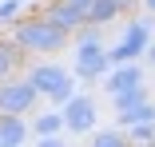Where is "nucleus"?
<instances>
[{"mask_svg": "<svg viewBox=\"0 0 155 147\" xmlns=\"http://www.w3.org/2000/svg\"><path fill=\"white\" fill-rule=\"evenodd\" d=\"M8 36L24 48V56H56V52H64L68 40H72L64 28H56V24L44 20L40 12H32V16H16Z\"/></svg>", "mask_w": 155, "mask_h": 147, "instance_id": "nucleus-1", "label": "nucleus"}, {"mask_svg": "<svg viewBox=\"0 0 155 147\" xmlns=\"http://www.w3.org/2000/svg\"><path fill=\"white\" fill-rule=\"evenodd\" d=\"M28 83H32L44 100H52V107H64L76 96V72L72 68H60V64H36V68H28Z\"/></svg>", "mask_w": 155, "mask_h": 147, "instance_id": "nucleus-2", "label": "nucleus"}, {"mask_svg": "<svg viewBox=\"0 0 155 147\" xmlns=\"http://www.w3.org/2000/svg\"><path fill=\"white\" fill-rule=\"evenodd\" d=\"M111 107H115V119H119L123 127L143 123V119H155V103H151V96H147V83L127 87V92H115V96H111Z\"/></svg>", "mask_w": 155, "mask_h": 147, "instance_id": "nucleus-3", "label": "nucleus"}, {"mask_svg": "<svg viewBox=\"0 0 155 147\" xmlns=\"http://www.w3.org/2000/svg\"><path fill=\"white\" fill-rule=\"evenodd\" d=\"M36 103H40V92L28 83V76L0 80V115H28Z\"/></svg>", "mask_w": 155, "mask_h": 147, "instance_id": "nucleus-4", "label": "nucleus"}, {"mask_svg": "<svg viewBox=\"0 0 155 147\" xmlns=\"http://www.w3.org/2000/svg\"><path fill=\"white\" fill-rule=\"evenodd\" d=\"M151 20L143 16V20H131L127 28H123V36H119V44L115 48H107L111 52V64H123V60H139V56H147V48H151Z\"/></svg>", "mask_w": 155, "mask_h": 147, "instance_id": "nucleus-5", "label": "nucleus"}, {"mask_svg": "<svg viewBox=\"0 0 155 147\" xmlns=\"http://www.w3.org/2000/svg\"><path fill=\"white\" fill-rule=\"evenodd\" d=\"M72 72H76V80H104L107 72H111V52L104 48V44H80L76 48V60H72Z\"/></svg>", "mask_w": 155, "mask_h": 147, "instance_id": "nucleus-6", "label": "nucleus"}, {"mask_svg": "<svg viewBox=\"0 0 155 147\" xmlns=\"http://www.w3.org/2000/svg\"><path fill=\"white\" fill-rule=\"evenodd\" d=\"M60 111H64V131H72V135H91V131H96L100 111H96V100H91V96L76 92Z\"/></svg>", "mask_w": 155, "mask_h": 147, "instance_id": "nucleus-7", "label": "nucleus"}, {"mask_svg": "<svg viewBox=\"0 0 155 147\" xmlns=\"http://www.w3.org/2000/svg\"><path fill=\"white\" fill-rule=\"evenodd\" d=\"M36 12H40L44 20H52L56 28H64L68 36L76 32V28H84V24H87V16H84L76 4H68V0H48V4H44V8H36Z\"/></svg>", "mask_w": 155, "mask_h": 147, "instance_id": "nucleus-8", "label": "nucleus"}, {"mask_svg": "<svg viewBox=\"0 0 155 147\" xmlns=\"http://www.w3.org/2000/svg\"><path fill=\"white\" fill-rule=\"evenodd\" d=\"M139 83H143L139 60H123V64H111V72L104 76V92L115 96V92H127V87H139Z\"/></svg>", "mask_w": 155, "mask_h": 147, "instance_id": "nucleus-9", "label": "nucleus"}, {"mask_svg": "<svg viewBox=\"0 0 155 147\" xmlns=\"http://www.w3.org/2000/svg\"><path fill=\"white\" fill-rule=\"evenodd\" d=\"M24 48L12 40V36H0V80H8V76H16V72H24Z\"/></svg>", "mask_w": 155, "mask_h": 147, "instance_id": "nucleus-10", "label": "nucleus"}, {"mask_svg": "<svg viewBox=\"0 0 155 147\" xmlns=\"http://www.w3.org/2000/svg\"><path fill=\"white\" fill-rule=\"evenodd\" d=\"M28 123H24V115H0V147H20L28 143Z\"/></svg>", "mask_w": 155, "mask_h": 147, "instance_id": "nucleus-11", "label": "nucleus"}, {"mask_svg": "<svg viewBox=\"0 0 155 147\" xmlns=\"http://www.w3.org/2000/svg\"><path fill=\"white\" fill-rule=\"evenodd\" d=\"M60 131H64V111H60V107L36 111V119H32V135H60Z\"/></svg>", "mask_w": 155, "mask_h": 147, "instance_id": "nucleus-12", "label": "nucleus"}, {"mask_svg": "<svg viewBox=\"0 0 155 147\" xmlns=\"http://www.w3.org/2000/svg\"><path fill=\"white\" fill-rule=\"evenodd\" d=\"M123 12H119V4L115 0H96V4L87 8V24H100V28H107V24H115Z\"/></svg>", "mask_w": 155, "mask_h": 147, "instance_id": "nucleus-13", "label": "nucleus"}, {"mask_svg": "<svg viewBox=\"0 0 155 147\" xmlns=\"http://www.w3.org/2000/svg\"><path fill=\"white\" fill-rule=\"evenodd\" d=\"M127 143H155V119L131 123V127H127Z\"/></svg>", "mask_w": 155, "mask_h": 147, "instance_id": "nucleus-14", "label": "nucleus"}, {"mask_svg": "<svg viewBox=\"0 0 155 147\" xmlns=\"http://www.w3.org/2000/svg\"><path fill=\"white\" fill-rule=\"evenodd\" d=\"M91 147H127V135L123 131H96L91 135Z\"/></svg>", "mask_w": 155, "mask_h": 147, "instance_id": "nucleus-15", "label": "nucleus"}, {"mask_svg": "<svg viewBox=\"0 0 155 147\" xmlns=\"http://www.w3.org/2000/svg\"><path fill=\"white\" fill-rule=\"evenodd\" d=\"M20 16V0H4V4H0V24H12Z\"/></svg>", "mask_w": 155, "mask_h": 147, "instance_id": "nucleus-16", "label": "nucleus"}, {"mask_svg": "<svg viewBox=\"0 0 155 147\" xmlns=\"http://www.w3.org/2000/svg\"><path fill=\"white\" fill-rule=\"evenodd\" d=\"M115 4H119V12H123V16H131V12L139 8V0H115Z\"/></svg>", "mask_w": 155, "mask_h": 147, "instance_id": "nucleus-17", "label": "nucleus"}, {"mask_svg": "<svg viewBox=\"0 0 155 147\" xmlns=\"http://www.w3.org/2000/svg\"><path fill=\"white\" fill-rule=\"evenodd\" d=\"M60 143H64L60 135H40V147H60Z\"/></svg>", "mask_w": 155, "mask_h": 147, "instance_id": "nucleus-18", "label": "nucleus"}, {"mask_svg": "<svg viewBox=\"0 0 155 147\" xmlns=\"http://www.w3.org/2000/svg\"><path fill=\"white\" fill-rule=\"evenodd\" d=\"M139 8H143V12H151V16H155V0H139Z\"/></svg>", "mask_w": 155, "mask_h": 147, "instance_id": "nucleus-19", "label": "nucleus"}, {"mask_svg": "<svg viewBox=\"0 0 155 147\" xmlns=\"http://www.w3.org/2000/svg\"><path fill=\"white\" fill-rule=\"evenodd\" d=\"M147 60H151V64H155V44H151V48H147Z\"/></svg>", "mask_w": 155, "mask_h": 147, "instance_id": "nucleus-20", "label": "nucleus"}]
</instances>
